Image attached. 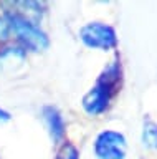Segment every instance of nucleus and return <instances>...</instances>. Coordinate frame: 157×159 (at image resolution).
<instances>
[{
  "instance_id": "nucleus-3",
  "label": "nucleus",
  "mask_w": 157,
  "mask_h": 159,
  "mask_svg": "<svg viewBox=\"0 0 157 159\" xmlns=\"http://www.w3.org/2000/svg\"><path fill=\"white\" fill-rule=\"evenodd\" d=\"M80 38L86 47L96 50H111L117 45L114 28L101 22L86 23L80 30Z\"/></svg>"
},
{
  "instance_id": "nucleus-6",
  "label": "nucleus",
  "mask_w": 157,
  "mask_h": 159,
  "mask_svg": "<svg viewBox=\"0 0 157 159\" xmlns=\"http://www.w3.org/2000/svg\"><path fill=\"white\" fill-rule=\"evenodd\" d=\"M25 61V53L20 48H5L0 53V65L3 68L7 66H15V65H22Z\"/></svg>"
},
{
  "instance_id": "nucleus-9",
  "label": "nucleus",
  "mask_w": 157,
  "mask_h": 159,
  "mask_svg": "<svg viewBox=\"0 0 157 159\" xmlns=\"http://www.w3.org/2000/svg\"><path fill=\"white\" fill-rule=\"evenodd\" d=\"M8 35H10V27H8L7 20L0 17V40H7Z\"/></svg>"
},
{
  "instance_id": "nucleus-5",
  "label": "nucleus",
  "mask_w": 157,
  "mask_h": 159,
  "mask_svg": "<svg viewBox=\"0 0 157 159\" xmlns=\"http://www.w3.org/2000/svg\"><path fill=\"white\" fill-rule=\"evenodd\" d=\"M43 119H45L53 141H60L63 134H65V121H63V116L60 114V111L53 106H46L43 109Z\"/></svg>"
},
{
  "instance_id": "nucleus-2",
  "label": "nucleus",
  "mask_w": 157,
  "mask_h": 159,
  "mask_svg": "<svg viewBox=\"0 0 157 159\" xmlns=\"http://www.w3.org/2000/svg\"><path fill=\"white\" fill-rule=\"evenodd\" d=\"M7 23L27 48L33 50V52H40V50H45L48 47L46 33L35 22L28 20L27 17L18 13H10L7 17Z\"/></svg>"
},
{
  "instance_id": "nucleus-8",
  "label": "nucleus",
  "mask_w": 157,
  "mask_h": 159,
  "mask_svg": "<svg viewBox=\"0 0 157 159\" xmlns=\"http://www.w3.org/2000/svg\"><path fill=\"white\" fill-rule=\"evenodd\" d=\"M56 159H80V156H78V151H76V148L73 146V144L65 143L61 146V149L58 151Z\"/></svg>"
},
{
  "instance_id": "nucleus-4",
  "label": "nucleus",
  "mask_w": 157,
  "mask_h": 159,
  "mask_svg": "<svg viewBox=\"0 0 157 159\" xmlns=\"http://www.w3.org/2000/svg\"><path fill=\"white\" fill-rule=\"evenodd\" d=\"M127 152V141L124 134L117 131H102L94 141V154L99 159H124Z\"/></svg>"
},
{
  "instance_id": "nucleus-1",
  "label": "nucleus",
  "mask_w": 157,
  "mask_h": 159,
  "mask_svg": "<svg viewBox=\"0 0 157 159\" xmlns=\"http://www.w3.org/2000/svg\"><path fill=\"white\" fill-rule=\"evenodd\" d=\"M119 83H121V65L117 61H112L99 75L94 86L85 94V98L81 101L85 111L91 116L101 114L109 106V101L112 94L119 88Z\"/></svg>"
},
{
  "instance_id": "nucleus-7",
  "label": "nucleus",
  "mask_w": 157,
  "mask_h": 159,
  "mask_svg": "<svg viewBox=\"0 0 157 159\" xmlns=\"http://www.w3.org/2000/svg\"><path fill=\"white\" fill-rule=\"evenodd\" d=\"M142 141L144 146L150 149H157V124L150 119L144 121V128H142Z\"/></svg>"
},
{
  "instance_id": "nucleus-10",
  "label": "nucleus",
  "mask_w": 157,
  "mask_h": 159,
  "mask_svg": "<svg viewBox=\"0 0 157 159\" xmlns=\"http://www.w3.org/2000/svg\"><path fill=\"white\" fill-rule=\"evenodd\" d=\"M10 119V114H8L7 111H3V109H0V121H8Z\"/></svg>"
}]
</instances>
